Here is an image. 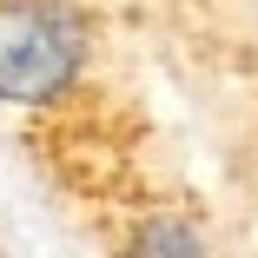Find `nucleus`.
Segmentation results:
<instances>
[{"label": "nucleus", "instance_id": "nucleus-1", "mask_svg": "<svg viewBox=\"0 0 258 258\" xmlns=\"http://www.w3.org/2000/svg\"><path fill=\"white\" fill-rule=\"evenodd\" d=\"M93 60V27L67 0H0V106H53Z\"/></svg>", "mask_w": 258, "mask_h": 258}, {"label": "nucleus", "instance_id": "nucleus-2", "mask_svg": "<svg viewBox=\"0 0 258 258\" xmlns=\"http://www.w3.org/2000/svg\"><path fill=\"white\" fill-rule=\"evenodd\" d=\"M119 258H212V238H205L185 212H146L126 232Z\"/></svg>", "mask_w": 258, "mask_h": 258}]
</instances>
